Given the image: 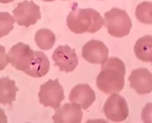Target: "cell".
<instances>
[{
	"instance_id": "obj_1",
	"label": "cell",
	"mask_w": 152,
	"mask_h": 123,
	"mask_svg": "<svg viewBox=\"0 0 152 123\" xmlns=\"http://www.w3.org/2000/svg\"><path fill=\"white\" fill-rule=\"evenodd\" d=\"M126 66L123 61L111 57L102 66V71L97 76L98 89L105 94H118L125 84Z\"/></svg>"
},
{
	"instance_id": "obj_2",
	"label": "cell",
	"mask_w": 152,
	"mask_h": 123,
	"mask_svg": "<svg viewBox=\"0 0 152 123\" xmlns=\"http://www.w3.org/2000/svg\"><path fill=\"white\" fill-rule=\"evenodd\" d=\"M66 23L73 33H94L104 26V19L93 9H78L73 5V9L67 17Z\"/></svg>"
},
{
	"instance_id": "obj_3",
	"label": "cell",
	"mask_w": 152,
	"mask_h": 123,
	"mask_svg": "<svg viewBox=\"0 0 152 123\" xmlns=\"http://www.w3.org/2000/svg\"><path fill=\"white\" fill-rule=\"evenodd\" d=\"M104 24L110 35L115 38H123L129 33L132 21L125 10L113 8L104 13Z\"/></svg>"
},
{
	"instance_id": "obj_4",
	"label": "cell",
	"mask_w": 152,
	"mask_h": 123,
	"mask_svg": "<svg viewBox=\"0 0 152 123\" xmlns=\"http://www.w3.org/2000/svg\"><path fill=\"white\" fill-rule=\"evenodd\" d=\"M39 102L45 107H51L57 109L60 107L61 102L65 99L64 90L58 79H49L40 87L38 93Z\"/></svg>"
},
{
	"instance_id": "obj_5",
	"label": "cell",
	"mask_w": 152,
	"mask_h": 123,
	"mask_svg": "<svg viewBox=\"0 0 152 123\" xmlns=\"http://www.w3.org/2000/svg\"><path fill=\"white\" fill-rule=\"evenodd\" d=\"M103 110L107 119L114 122L125 121L129 115L126 100L118 94H112L104 103Z\"/></svg>"
},
{
	"instance_id": "obj_6",
	"label": "cell",
	"mask_w": 152,
	"mask_h": 123,
	"mask_svg": "<svg viewBox=\"0 0 152 123\" xmlns=\"http://www.w3.org/2000/svg\"><path fill=\"white\" fill-rule=\"evenodd\" d=\"M14 20L20 26L29 27L41 19L40 7L33 1L25 0L20 2L13 11Z\"/></svg>"
},
{
	"instance_id": "obj_7",
	"label": "cell",
	"mask_w": 152,
	"mask_h": 123,
	"mask_svg": "<svg viewBox=\"0 0 152 123\" xmlns=\"http://www.w3.org/2000/svg\"><path fill=\"white\" fill-rule=\"evenodd\" d=\"M7 55L10 63L15 69L25 72L31 65L34 57V51L29 45L19 42L10 48Z\"/></svg>"
},
{
	"instance_id": "obj_8",
	"label": "cell",
	"mask_w": 152,
	"mask_h": 123,
	"mask_svg": "<svg viewBox=\"0 0 152 123\" xmlns=\"http://www.w3.org/2000/svg\"><path fill=\"white\" fill-rule=\"evenodd\" d=\"M52 59L55 66H57L60 71L66 73L73 72L79 63L75 49L71 48L69 45L58 46L54 51Z\"/></svg>"
},
{
	"instance_id": "obj_9",
	"label": "cell",
	"mask_w": 152,
	"mask_h": 123,
	"mask_svg": "<svg viewBox=\"0 0 152 123\" xmlns=\"http://www.w3.org/2000/svg\"><path fill=\"white\" fill-rule=\"evenodd\" d=\"M82 56L92 64H103L108 57V48L101 41L91 40L82 48Z\"/></svg>"
},
{
	"instance_id": "obj_10",
	"label": "cell",
	"mask_w": 152,
	"mask_h": 123,
	"mask_svg": "<svg viewBox=\"0 0 152 123\" xmlns=\"http://www.w3.org/2000/svg\"><path fill=\"white\" fill-rule=\"evenodd\" d=\"M129 85L139 94H148L152 90V75L148 69L139 68L132 71Z\"/></svg>"
},
{
	"instance_id": "obj_11",
	"label": "cell",
	"mask_w": 152,
	"mask_h": 123,
	"mask_svg": "<svg viewBox=\"0 0 152 123\" xmlns=\"http://www.w3.org/2000/svg\"><path fill=\"white\" fill-rule=\"evenodd\" d=\"M56 113L52 116L56 123H80L82 121L83 112L81 108L76 103H66L61 108L56 109Z\"/></svg>"
},
{
	"instance_id": "obj_12",
	"label": "cell",
	"mask_w": 152,
	"mask_h": 123,
	"mask_svg": "<svg viewBox=\"0 0 152 123\" xmlns=\"http://www.w3.org/2000/svg\"><path fill=\"white\" fill-rule=\"evenodd\" d=\"M96 99L95 93L88 84H80L76 85L71 90L69 100L78 104L80 108L87 110L91 106Z\"/></svg>"
},
{
	"instance_id": "obj_13",
	"label": "cell",
	"mask_w": 152,
	"mask_h": 123,
	"mask_svg": "<svg viewBox=\"0 0 152 123\" xmlns=\"http://www.w3.org/2000/svg\"><path fill=\"white\" fill-rule=\"evenodd\" d=\"M50 69V62L48 57L42 52H34V57L31 65L24 73L32 77L40 78L48 73Z\"/></svg>"
},
{
	"instance_id": "obj_14",
	"label": "cell",
	"mask_w": 152,
	"mask_h": 123,
	"mask_svg": "<svg viewBox=\"0 0 152 123\" xmlns=\"http://www.w3.org/2000/svg\"><path fill=\"white\" fill-rule=\"evenodd\" d=\"M19 89L16 87L14 80L8 76L0 78V104L12 105L16 100V95Z\"/></svg>"
},
{
	"instance_id": "obj_15",
	"label": "cell",
	"mask_w": 152,
	"mask_h": 123,
	"mask_svg": "<svg viewBox=\"0 0 152 123\" xmlns=\"http://www.w3.org/2000/svg\"><path fill=\"white\" fill-rule=\"evenodd\" d=\"M136 56L145 63L152 62V36L145 35L139 38L134 46Z\"/></svg>"
},
{
	"instance_id": "obj_16",
	"label": "cell",
	"mask_w": 152,
	"mask_h": 123,
	"mask_svg": "<svg viewBox=\"0 0 152 123\" xmlns=\"http://www.w3.org/2000/svg\"><path fill=\"white\" fill-rule=\"evenodd\" d=\"M34 40L38 47L42 50H49L54 46L56 35L49 29H40L36 32Z\"/></svg>"
},
{
	"instance_id": "obj_17",
	"label": "cell",
	"mask_w": 152,
	"mask_h": 123,
	"mask_svg": "<svg viewBox=\"0 0 152 123\" xmlns=\"http://www.w3.org/2000/svg\"><path fill=\"white\" fill-rule=\"evenodd\" d=\"M136 17L140 22L146 24L152 23V4L150 2L140 3L136 8Z\"/></svg>"
},
{
	"instance_id": "obj_18",
	"label": "cell",
	"mask_w": 152,
	"mask_h": 123,
	"mask_svg": "<svg viewBox=\"0 0 152 123\" xmlns=\"http://www.w3.org/2000/svg\"><path fill=\"white\" fill-rule=\"evenodd\" d=\"M15 20L9 13L0 12V38L7 36L13 29Z\"/></svg>"
},
{
	"instance_id": "obj_19",
	"label": "cell",
	"mask_w": 152,
	"mask_h": 123,
	"mask_svg": "<svg viewBox=\"0 0 152 123\" xmlns=\"http://www.w3.org/2000/svg\"><path fill=\"white\" fill-rule=\"evenodd\" d=\"M9 60L8 55L6 53V48L4 46L0 45V71H2L8 66Z\"/></svg>"
},
{
	"instance_id": "obj_20",
	"label": "cell",
	"mask_w": 152,
	"mask_h": 123,
	"mask_svg": "<svg viewBox=\"0 0 152 123\" xmlns=\"http://www.w3.org/2000/svg\"><path fill=\"white\" fill-rule=\"evenodd\" d=\"M7 117L3 109L0 108V123H7Z\"/></svg>"
},
{
	"instance_id": "obj_21",
	"label": "cell",
	"mask_w": 152,
	"mask_h": 123,
	"mask_svg": "<svg viewBox=\"0 0 152 123\" xmlns=\"http://www.w3.org/2000/svg\"><path fill=\"white\" fill-rule=\"evenodd\" d=\"M14 0H0V2L1 3H10V2H13Z\"/></svg>"
},
{
	"instance_id": "obj_22",
	"label": "cell",
	"mask_w": 152,
	"mask_h": 123,
	"mask_svg": "<svg viewBox=\"0 0 152 123\" xmlns=\"http://www.w3.org/2000/svg\"><path fill=\"white\" fill-rule=\"evenodd\" d=\"M42 1H45V2H52V1H55V0H42Z\"/></svg>"
}]
</instances>
